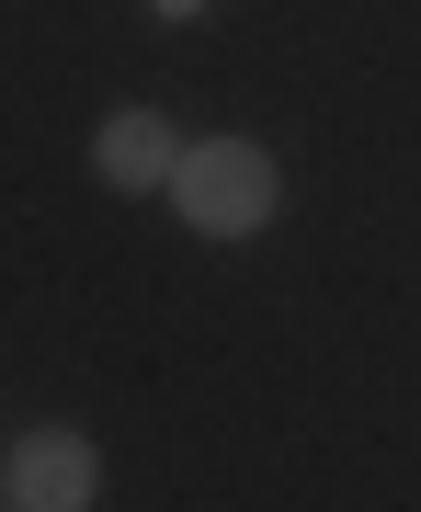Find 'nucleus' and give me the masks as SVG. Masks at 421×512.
I'll list each match as a JSON object with an SVG mask.
<instances>
[{
	"label": "nucleus",
	"instance_id": "obj_1",
	"mask_svg": "<svg viewBox=\"0 0 421 512\" xmlns=\"http://www.w3.org/2000/svg\"><path fill=\"white\" fill-rule=\"evenodd\" d=\"M171 194H183V217H194L205 239H239V228L274 217V160H262L251 137H205V148H183Z\"/></svg>",
	"mask_w": 421,
	"mask_h": 512
},
{
	"label": "nucleus",
	"instance_id": "obj_2",
	"mask_svg": "<svg viewBox=\"0 0 421 512\" xmlns=\"http://www.w3.org/2000/svg\"><path fill=\"white\" fill-rule=\"evenodd\" d=\"M92 444H80V433H23L12 444V501L23 512H80V501H92Z\"/></svg>",
	"mask_w": 421,
	"mask_h": 512
},
{
	"label": "nucleus",
	"instance_id": "obj_3",
	"mask_svg": "<svg viewBox=\"0 0 421 512\" xmlns=\"http://www.w3.org/2000/svg\"><path fill=\"white\" fill-rule=\"evenodd\" d=\"M171 171H183V137H171L160 114H114V126H103V183H126V194H171Z\"/></svg>",
	"mask_w": 421,
	"mask_h": 512
},
{
	"label": "nucleus",
	"instance_id": "obj_4",
	"mask_svg": "<svg viewBox=\"0 0 421 512\" xmlns=\"http://www.w3.org/2000/svg\"><path fill=\"white\" fill-rule=\"evenodd\" d=\"M160 12H171V23H194V12H205V0H160Z\"/></svg>",
	"mask_w": 421,
	"mask_h": 512
}]
</instances>
